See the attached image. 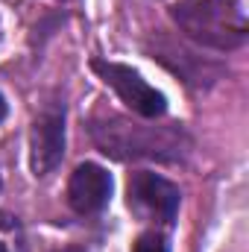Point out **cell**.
I'll return each mask as SVG.
<instances>
[{
  "mask_svg": "<svg viewBox=\"0 0 249 252\" xmlns=\"http://www.w3.org/2000/svg\"><path fill=\"white\" fill-rule=\"evenodd\" d=\"M129 208L147 220H158V223H173L176 220V211H179V202H182V193L173 182H167L164 176L158 173H132L129 179Z\"/></svg>",
  "mask_w": 249,
  "mask_h": 252,
  "instance_id": "7a4b0ae2",
  "label": "cell"
},
{
  "mask_svg": "<svg viewBox=\"0 0 249 252\" xmlns=\"http://www.w3.org/2000/svg\"><path fill=\"white\" fill-rule=\"evenodd\" d=\"M64 153V106H47L35 121L30 135V161L35 176H47Z\"/></svg>",
  "mask_w": 249,
  "mask_h": 252,
  "instance_id": "277c9868",
  "label": "cell"
},
{
  "mask_svg": "<svg viewBox=\"0 0 249 252\" xmlns=\"http://www.w3.org/2000/svg\"><path fill=\"white\" fill-rule=\"evenodd\" d=\"M0 252H9V250H6V247H3V244H0Z\"/></svg>",
  "mask_w": 249,
  "mask_h": 252,
  "instance_id": "ba28073f",
  "label": "cell"
},
{
  "mask_svg": "<svg viewBox=\"0 0 249 252\" xmlns=\"http://www.w3.org/2000/svg\"><path fill=\"white\" fill-rule=\"evenodd\" d=\"M94 70L103 76L106 85H112L118 91V97L135 115H141V118H161L167 112L164 94L156 91L150 82H144L141 73H135L132 67L118 64V62H94Z\"/></svg>",
  "mask_w": 249,
  "mask_h": 252,
  "instance_id": "3957f363",
  "label": "cell"
},
{
  "mask_svg": "<svg viewBox=\"0 0 249 252\" xmlns=\"http://www.w3.org/2000/svg\"><path fill=\"white\" fill-rule=\"evenodd\" d=\"M112 196V176L100 164H79L67 182V202L79 214L100 211Z\"/></svg>",
  "mask_w": 249,
  "mask_h": 252,
  "instance_id": "5b68a950",
  "label": "cell"
},
{
  "mask_svg": "<svg viewBox=\"0 0 249 252\" xmlns=\"http://www.w3.org/2000/svg\"><path fill=\"white\" fill-rule=\"evenodd\" d=\"M173 18L193 41L232 50L247 41L249 0H185L173 9Z\"/></svg>",
  "mask_w": 249,
  "mask_h": 252,
  "instance_id": "6da1fadb",
  "label": "cell"
},
{
  "mask_svg": "<svg viewBox=\"0 0 249 252\" xmlns=\"http://www.w3.org/2000/svg\"><path fill=\"white\" fill-rule=\"evenodd\" d=\"M62 252H79V250H62Z\"/></svg>",
  "mask_w": 249,
  "mask_h": 252,
  "instance_id": "9c48e42d",
  "label": "cell"
},
{
  "mask_svg": "<svg viewBox=\"0 0 249 252\" xmlns=\"http://www.w3.org/2000/svg\"><path fill=\"white\" fill-rule=\"evenodd\" d=\"M132 252H170V247H167V241L158 232H147V235H141L135 241Z\"/></svg>",
  "mask_w": 249,
  "mask_h": 252,
  "instance_id": "8992f818",
  "label": "cell"
},
{
  "mask_svg": "<svg viewBox=\"0 0 249 252\" xmlns=\"http://www.w3.org/2000/svg\"><path fill=\"white\" fill-rule=\"evenodd\" d=\"M6 118V100H3V94H0V121Z\"/></svg>",
  "mask_w": 249,
  "mask_h": 252,
  "instance_id": "52a82bcc",
  "label": "cell"
}]
</instances>
